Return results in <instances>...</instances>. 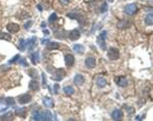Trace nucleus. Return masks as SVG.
I'll return each instance as SVG.
<instances>
[{
  "mask_svg": "<svg viewBox=\"0 0 153 121\" xmlns=\"http://www.w3.org/2000/svg\"><path fill=\"white\" fill-rule=\"evenodd\" d=\"M37 8L39 9V10L40 11H42V10H43V8H42V7L40 5H38L37 6Z\"/></svg>",
  "mask_w": 153,
  "mask_h": 121,
  "instance_id": "nucleus-40",
  "label": "nucleus"
},
{
  "mask_svg": "<svg viewBox=\"0 0 153 121\" xmlns=\"http://www.w3.org/2000/svg\"><path fill=\"white\" fill-rule=\"evenodd\" d=\"M63 72L61 70H59V72H57L55 75L51 77V79L54 81H60L62 80V79L64 78L63 77Z\"/></svg>",
  "mask_w": 153,
  "mask_h": 121,
  "instance_id": "nucleus-19",
  "label": "nucleus"
},
{
  "mask_svg": "<svg viewBox=\"0 0 153 121\" xmlns=\"http://www.w3.org/2000/svg\"><path fill=\"white\" fill-rule=\"evenodd\" d=\"M19 63L23 67H27L29 66V64L27 62V61L25 59V58L21 59L19 61Z\"/></svg>",
  "mask_w": 153,
  "mask_h": 121,
  "instance_id": "nucleus-30",
  "label": "nucleus"
},
{
  "mask_svg": "<svg viewBox=\"0 0 153 121\" xmlns=\"http://www.w3.org/2000/svg\"><path fill=\"white\" fill-rule=\"evenodd\" d=\"M107 4L106 3H104L103 4V5H102L101 7V12H106V11H107Z\"/></svg>",
  "mask_w": 153,
  "mask_h": 121,
  "instance_id": "nucleus-34",
  "label": "nucleus"
},
{
  "mask_svg": "<svg viewBox=\"0 0 153 121\" xmlns=\"http://www.w3.org/2000/svg\"><path fill=\"white\" fill-rule=\"evenodd\" d=\"M37 41V37L35 36L32 37V39H28L26 41L27 47L29 50H32L36 46V43Z\"/></svg>",
  "mask_w": 153,
  "mask_h": 121,
  "instance_id": "nucleus-11",
  "label": "nucleus"
},
{
  "mask_svg": "<svg viewBox=\"0 0 153 121\" xmlns=\"http://www.w3.org/2000/svg\"><path fill=\"white\" fill-rule=\"evenodd\" d=\"M53 115L50 111L46 110L40 114V121H52Z\"/></svg>",
  "mask_w": 153,
  "mask_h": 121,
  "instance_id": "nucleus-4",
  "label": "nucleus"
},
{
  "mask_svg": "<svg viewBox=\"0 0 153 121\" xmlns=\"http://www.w3.org/2000/svg\"><path fill=\"white\" fill-rule=\"evenodd\" d=\"M107 38V32L105 30L103 31L98 36L97 40V43L98 45L99 46L101 49L103 50H106L107 48L106 39Z\"/></svg>",
  "mask_w": 153,
  "mask_h": 121,
  "instance_id": "nucleus-1",
  "label": "nucleus"
},
{
  "mask_svg": "<svg viewBox=\"0 0 153 121\" xmlns=\"http://www.w3.org/2000/svg\"><path fill=\"white\" fill-rule=\"evenodd\" d=\"M85 64L88 68H93L96 66V60L93 57H89L85 61Z\"/></svg>",
  "mask_w": 153,
  "mask_h": 121,
  "instance_id": "nucleus-9",
  "label": "nucleus"
},
{
  "mask_svg": "<svg viewBox=\"0 0 153 121\" xmlns=\"http://www.w3.org/2000/svg\"><path fill=\"white\" fill-rule=\"evenodd\" d=\"M41 27L42 28L46 27V22H43L41 23Z\"/></svg>",
  "mask_w": 153,
  "mask_h": 121,
  "instance_id": "nucleus-39",
  "label": "nucleus"
},
{
  "mask_svg": "<svg viewBox=\"0 0 153 121\" xmlns=\"http://www.w3.org/2000/svg\"><path fill=\"white\" fill-rule=\"evenodd\" d=\"M43 32H44V33H45V34H49V32L48 29H46L45 30L43 31Z\"/></svg>",
  "mask_w": 153,
  "mask_h": 121,
  "instance_id": "nucleus-41",
  "label": "nucleus"
},
{
  "mask_svg": "<svg viewBox=\"0 0 153 121\" xmlns=\"http://www.w3.org/2000/svg\"><path fill=\"white\" fill-rule=\"evenodd\" d=\"M81 36V34L79 31L75 29L71 31L69 35L70 39L72 41H76L79 39Z\"/></svg>",
  "mask_w": 153,
  "mask_h": 121,
  "instance_id": "nucleus-10",
  "label": "nucleus"
},
{
  "mask_svg": "<svg viewBox=\"0 0 153 121\" xmlns=\"http://www.w3.org/2000/svg\"><path fill=\"white\" fill-rule=\"evenodd\" d=\"M107 56L110 60H116L119 58L120 52L116 48H111L107 53Z\"/></svg>",
  "mask_w": 153,
  "mask_h": 121,
  "instance_id": "nucleus-2",
  "label": "nucleus"
},
{
  "mask_svg": "<svg viewBox=\"0 0 153 121\" xmlns=\"http://www.w3.org/2000/svg\"><path fill=\"white\" fill-rule=\"evenodd\" d=\"M63 91L65 94L67 95H71L74 94V90L72 87H71L70 86H67L64 87L63 88Z\"/></svg>",
  "mask_w": 153,
  "mask_h": 121,
  "instance_id": "nucleus-25",
  "label": "nucleus"
},
{
  "mask_svg": "<svg viewBox=\"0 0 153 121\" xmlns=\"http://www.w3.org/2000/svg\"><path fill=\"white\" fill-rule=\"evenodd\" d=\"M57 15L55 13H53L51 14L49 17V21L50 23L53 22L57 19Z\"/></svg>",
  "mask_w": 153,
  "mask_h": 121,
  "instance_id": "nucleus-29",
  "label": "nucleus"
},
{
  "mask_svg": "<svg viewBox=\"0 0 153 121\" xmlns=\"http://www.w3.org/2000/svg\"><path fill=\"white\" fill-rule=\"evenodd\" d=\"M29 75L33 79H37L39 78V75L37 70L35 69H31L28 72Z\"/></svg>",
  "mask_w": 153,
  "mask_h": 121,
  "instance_id": "nucleus-23",
  "label": "nucleus"
},
{
  "mask_svg": "<svg viewBox=\"0 0 153 121\" xmlns=\"http://www.w3.org/2000/svg\"><path fill=\"white\" fill-rule=\"evenodd\" d=\"M40 56L38 52H35L31 55V60L32 64L34 65H37L38 63L40 62Z\"/></svg>",
  "mask_w": 153,
  "mask_h": 121,
  "instance_id": "nucleus-18",
  "label": "nucleus"
},
{
  "mask_svg": "<svg viewBox=\"0 0 153 121\" xmlns=\"http://www.w3.org/2000/svg\"><path fill=\"white\" fill-rule=\"evenodd\" d=\"M32 24H33V22L32 21H27V22L25 24H24V28L26 29H28L30 28L32 26Z\"/></svg>",
  "mask_w": 153,
  "mask_h": 121,
  "instance_id": "nucleus-33",
  "label": "nucleus"
},
{
  "mask_svg": "<svg viewBox=\"0 0 153 121\" xmlns=\"http://www.w3.org/2000/svg\"><path fill=\"white\" fill-rule=\"evenodd\" d=\"M73 49L76 53L79 54H83L85 51V47L83 45L76 44L74 45Z\"/></svg>",
  "mask_w": 153,
  "mask_h": 121,
  "instance_id": "nucleus-14",
  "label": "nucleus"
},
{
  "mask_svg": "<svg viewBox=\"0 0 153 121\" xmlns=\"http://www.w3.org/2000/svg\"><path fill=\"white\" fill-rule=\"evenodd\" d=\"M1 104H6L7 105H12L15 104V102L13 98H0Z\"/></svg>",
  "mask_w": 153,
  "mask_h": 121,
  "instance_id": "nucleus-13",
  "label": "nucleus"
},
{
  "mask_svg": "<svg viewBox=\"0 0 153 121\" xmlns=\"http://www.w3.org/2000/svg\"><path fill=\"white\" fill-rule=\"evenodd\" d=\"M114 81L117 85L120 87H126L128 85V80L124 77H115Z\"/></svg>",
  "mask_w": 153,
  "mask_h": 121,
  "instance_id": "nucleus-3",
  "label": "nucleus"
},
{
  "mask_svg": "<svg viewBox=\"0 0 153 121\" xmlns=\"http://www.w3.org/2000/svg\"><path fill=\"white\" fill-rule=\"evenodd\" d=\"M7 29L10 33L15 34L19 30L20 28H19V26L18 24L11 23L7 25Z\"/></svg>",
  "mask_w": 153,
  "mask_h": 121,
  "instance_id": "nucleus-7",
  "label": "nucleus"
},
{
  "mask_svg": "<svg viewBox=\"0 0 153 121\" xmlns=\"http://www.w3.org/2000/svg\"><path fill=\"white\" fill-rule=\"evenodd\" d=\"M15 113L17 116H19L20 117H25L26 114V110L25 107H23L19 108L17 109L15 111Z\"/></svg>",
  "mask_w": 153,
  "mask_h": 121,
  "instance_id": "nucleus-21",
  "label": "nucleus"
},
{
  "mask_svg": "<svg viewBox=\"0 0 153 121\" xmlns=\"http://www.w3.org/2000/svg\"><path fill=\"white\" fill-rule=\"evenodd\" d=\"M106 84H107V82H106V80L103 77H98L96 80L97 85L101 88L104 87L106 85Z\"/></svg>",
  "mask_w": 153,
  "mask_h": 121,
  "instance_id": "nucleus-20",
  "label": "nucleus"
},
{
  "mask_svg": "<svg viewBox=\"0 0 153 121\" xmlns=\"http://www.w3.org/2000/svg\"><path fill=\"white\" fill-rule=\"evenodd\" d=\"M153 14H149L145 18V23L148 26H152L153 24Z\"/></svg>",
  "mask_w": 153,
  "mask_h": 121,
  "instance_id": "nucleus-22",
  "label": "nucleus"
},
{
  "mask_svg": "<svg viewBox=\"0 0 153 121\" xmlns=\"http://www.w3.org/2000/svg\"><path fill=\"white\" fill-rule=\"evenodd\" d=\"M42 78L43 87L46 88V83H47V78H46V75L45 73H43L42 74Z\"/></svg>",
  "mask_w": 153,
  "mask_h": 121,
  "instance_id": "nucleus-31",
  "label": "nucleus"
},
{
  "mask_svg": "<svg viewBox=\"0 0 153 121\" xmlns=\"http://www.w3.org/2000/svg\"><path fill=\"white\" fill-rule=\"evenodd\" d=\"M33 118L35 121H40V114L38 111H35L32 113Z\"/></svg>",
  "mask_w": 153,
  "mask_h": 121,
  "instance_id": "nucleus-28",
  "label": "nucleus"
},
{
  "mask_svg": "<svg viewBox=\"0 0 153 121\" xmlns=\"http://www.w3.org/2000/svg\"><path fill=\"white\" fill-rule=\"evenodd\" d=\"M28 87L29 89L31 91H38L40 88V84L37 81L32 80L29 83Z\"/></svg>",
  "mask_w": 153,
  "mask_h": 121,
  "instance_id": "nucleus-12",
  "label": "nucleus"
},
{
  "mask_svg": "<svg viewBox=\"0 0 153 121\" xmlns=\"http://www.w3.org/2000/svg\"><path fill=\"white\" fill-rule=\"evenodd\" d=\"M59 48V44L56 42H51L49 43L48 48L49 50L57 49Z\"/></svg>",
  "mask_w": 153,
  "mask_h": 121,
  "instance_id": "nucleus-27",
  "label": "nucleus"
},
{
  "mask_svg": "<svg viewBox=\"0 0 153 121\" xmlns=\"http://www.w3.org/2000/svg\"><path fill=\"white\" fill-rule=\"evenodd\" d=\"M59 3L62 6H66L68 5L70 0H59Z\"/></svg>",
  "mask_w": 153,
  "mask_h": 121,
  "instance_id": "nucleus-35",
  "label": "nucleus"
},
{
  "mask_svg": "<svg viewBox=\"0 0 153 121\" xmlns=\"http://www.w3.org/2000/svg\"><path fill=\"white\" fill-rule=\"evenodd\" d=\"M32 99V96L28 94H24L20 96L18 99V102L21 104H26L30 102Z\"/></svg>",
  "mask_w": 153,
  "mask_h": 121,
  "instance_id": "nucleus-6",
  "label": "nucleus"
},
{
  "mask_svg": "<svg viewBox=\"0 0 153 121\" xmlns=\"http://www.w3.org/2000/svg\"><path fill=\"white\" fill-rule=\"evenodd\" d=\"M43 103L44 105L48 107H53L54 106V101L50 98L46 97L43 99Z\"/></svg>",
  "mask_w": 153,
  "mask_h": 121,
  "instance_id": "nucleus-17",
  "label": "nucleus"
},
{
  "mask_svg": "<svg viewBox=\"0 0 153 121\" xmlns=\"http://www.w3.org/2000/svg\"><path fill=\"white\" fill-rule=\"evenodd\" d=\"M0 68H1V70L2 72H6L10 68V67H8L7 66L5 65L2 66Z\"/></svg>",
  "mask_w": 153,
  "mask_h": 121,
  "instance_id": "nucleus-36",
  "label": "nucleus"
},
{
  "mask_svg": "<svg viewBox=\"0 0 153 121\" xmlns=\"http://www.w3.org/2000/svg\"><path fill=\"white\" fill-rule=\"evenodd\" d=\"M54 92L55 94H57L60 88V86L58 84H55L54 86Z\"/></svg>",
  "mask_w": 153,
  "mask_h": 121,
  "instance_id": "nucleus-37",
  "label": "nucleus"
},
{
  "mask_svg": "<svg viewBox=\"0 0 153 121\" xmlns=\"http://www.w3.org/2000/svg\"><path fill=\"white\" fill-rule=\"evenodd\" d=\"M123 113L119 109H115L112 113V117L115 121H120L123 118Z\"/></svg>",
  "mask_w": 153,
  "mask_h": 121,
  "instance_id": "nucleus-8",
  "label": "nucleus"
},
{
  "mask_svg": "<svg viewBox=\"0 0 153 121\" xmlns=\"http://www.w3.org/2000/svg\"><path fill=\"white\" fill-rule=\"evenodd\" d=\"M20 58V56L19 54H17L15 56H13V58H11L10 60L8 62L10 64L15 63L16 61H17Z\"/></svg>",
  "mask_w": 153,
  "mask_h": 121,
  "instance_id": "nucleus-32",
  "label": "nucleus"
},
{
  "mask_svg": "<svg viewBox=\"0 0 153 121\" xmlns=\"http://www.w3.org/2000/svg\"><path fill=\"white\" fill-rule=\"evenodd\" d=\"M12 38L11 36L9 34L6 33H0V39H4L6 41H10Z\"/></svg>",
  "mask_w": 153,
  "mask_h": 121,
  "instance_id": "nucleus-26",
  "label": "nucleus"
},
{
  "mask_svg": "<svg viewBox=\"0 0 153 121\" xmlns=\"http://www.w3.org/2000/svg\"><path fill=\"white\" fill-rule=\"evenodd\" d=\"M65 62L66 66L70 67L74 64L75 58L74 56L71 54H67L65 57Z\"/></svg>",
  "mask_w": 153,
  "mask_h": 121,
  "instance_id": "nucleus-15",
  "label": "nucleus"
},
{
  "mask_svg": "<svg viewBox=\"0 0 153 121\" xmlns=\"http://www.w3.org/2000/svg\"><path fill=\"white\" fill-rule=\"evenodd\" d=\"M84 82V79L82 75L77 74L74 77V82L76 85L80 86L82 85Z\"/></svg>",
  "mask_w": 153,
  "mask_h": 121,
  "instance_id": "nucleus-16",
  "label": "nucleus"
},
{
  "mask_svg": "<svg viewBox=\"0 0 153 121\" xmlns=\"http://www.w3.org/2000/svg\"><path fill=\"white\" fill-rule=\"evenodd\" d=\"M27 48L26 41L24 39H21L20 40V43L19 46V49L21 51H24Z\"/></svg>",
  "mask_w": 153,
  "mask_h": 121,
  "instance_id": "nucleus-24",
  "label": "nucleus"
},
{
  "mask_svg": "<svg viewBox=\"0 0 153 121\" xmlns=\"http://www.w3.org/2000/svg\"><path fill=\"white\" fill-rule=\"evenodd\" d=\"M114 0H108V1L110 2H111V3H112V2H113L114 1Z\"/></svg>",
  "mask_w": 153,
  "mask_h": 121,
  "instance_id": "nucleus-42",
  "label": "nucleus"
},
{
  "mask_svg": "<svg viewBox=\"0 0 153 121\" xmlns=\"http://www.w3.org/2000/svg\"><path fill=\"white\" fill-rule=\"evenodd\" d=\"M137 10V7L134 4H131L126 5L125 8V12L129 15H133Z\"/></svg>",
  "mask_w": 153,
  "mask_h": 121,
  "instance_id": "nucleus-5",
  "label": "nucleus"
},
{
  "mask_svg": "<svg viewBox=\"0 0 153 121\" xmlns=\"http://www.w3.org/2000/svg\"><path fill=\"white\" fill-rule=\"evenodd\" d=\"M49 39H44L41 41V44H46L48 43H49Z\"/></svg>",
  "mask_w": 153,
  "mask_h": 121,
  "instance_id": "nucleus-38",
  "label": "nucleus"
}]
</instances>
